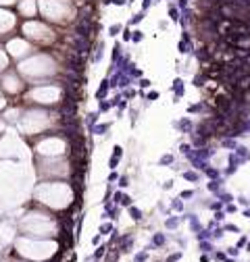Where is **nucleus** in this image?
Listing matches in <instances>:
<instances>
[{"mask_svg":"<svg viewBox=\"0 0 250 262\" xmlns=\"http://www.w3.org/2000/svg\"><path fill=\"white\" fill-rule=\"evenodd\" d=\"M129 214H131V218H133V221H140V218H142V210H140V208L129 206Z\"/></svg>","mask_w":250,"mask_h":262,"instance_id":"obj_7","label":"nucleus"},{"mask_svg":"<svg viewBox=\"0 0 250 262\" xmlns=\"http://www.w3.org/2000/svg\"><path fill=\"white\" fill-rule=\"evenodd\" d=\"M131 40H133V42H136V44H138V42H142V40H144V31H140V29H136V31H133V33H131Z\"/></svg>","mask_w":250,"mask_h":262,"instance_id":"obj_10","label":"nucleus"},{"mask_svg":"<svg viewBox=\"0 0 250 262\" xmlns=\"http://www.w3.org/2000/svg\"><path fill=\"white\" fill-rule=\"evenodd\" d=\"M194 191H181V198H192Z\"/></svg>","mask_w":250,"mask_h":262,"instance_id":"obj_30","label":"nucleus"},{"mask_svg":"<svg viewBox=\"0 0 250 262\" xmlns=\"http://www.w3.org/2000/svg\"><path fill=\"white\" fill-rule=\"evenodd\" d=\"M223 146H227V148H236V142H234V139H223Z\"/></svg>","mask_w":250,"mask_h":262,"instance_id":"obj_25","label":"nucleus"},{"mask_svg":"<svg viewBox=\"0 0 250 262\" xmlns=\"http://www.w3.org/2000/svg\"><path fill=\"white\" fill-rule=\"evenodd\" d=\"M187 4H190V0H177V8H179V11H185Z\"/></svg>","mask_w":250,"mask_h":262,"instance_id":"obj_14","label":"nucleus"},{"mask_svg":"<svg viewBox=\"0 0 250 262\" xmlns=\"http://www.w3.org/2000/svg\"><path fill=\"white\" fill-rule=\"evenodd\" d=\"M179 150H181V154H185V156H190V154H192V148L187 146V144H181V146H179Z\"/></svg>","mask_w":250,"mask_h":262,"instance_id":"obj_12","label":"nucleus"},{"mask_svg":"<svg viewBox=\"0 0 250 262\" xmlns=\"http://www.w3.org/2000/svg\"><path fill=\"white\" fill-rule=\"evenodd\" d=\"M236 154H238V156H242V160H248V158H250L248 148H244V146H238V148H236Z\"/></svg>","mask_w":250,"mask_h":262,"instance_id":"obj_5","label":"nucleus"},{"mask_svg":"<svg viewBox=\"0 0 250 262\" xmlns=\"http://www.w3.org/2000/svg\"><path fill=\"white\" fill-rule=\"evenodd\" d=\"M131 75H136V77H140V75H142V71H140V69H131Z\"/></svg>","mask_w":250,"mask_h":262,"instance_id":"obj_34","label":"nucleus"},{"mask_svg":"<svg viewBox=\"0 0 250 262\" xmlns=\"http://www.w3.org/2000/svg\"><path fill=\"white\" fill-rule=\"evenodd\" d=\"M163 241H165V237H163L160 233H156V235H154V243H156V246H163Z\"/></svg>","mask_w":250,"mask_h":262,"instance_id":"obj_21","label":"nucleus"},{"mask_svg":"<svg viewBox=\"0 0 250 262\" xmlns=\"http://www.w3.org/2000/svg\"><path fill=\"white\" fill-rule=\"evenodd\" d=\"M204 77H207V75H196V77H194V85H196V87H202V85H204Z\"/></svg>","mask_w":250,"mask_h":262,"instance_id":"obj_11","label":"nucleus"},{"mask_svg":"<svg viewBox=\"0 0 250 262\" xmlns=\"http://www.w3.org/2000/svg\"><path fill=\"white\" fill-rule=\"evenodd\" d=\"M121 204H123V206H131V198H129V196H123V198H121Z\"/></svg>","mask_w":250,"mask_h":262,"instance_id":"obj_24","label":"nucleus"},{"mask_svg":"<svg viewBox=\"0 0 250 262\" xmlns=\"http://www.w3.org/2000/svg\"><path fill=\"white\" fill-rule=\"evenodd\" d=\"M156 98H158V92H150V94L146 96V100H148V102H152V100H156Z\"/></svg>","mask_w":250,"mask_h":262,"instance_id":"obj_23","label":"nucleus"},{"mask_svg":"<svg viewBox=\"0 0 250 262\" xmlns=\"http://www.w3.org/2000/svg\"><path fill=\"white\" fill-rule=\"evenodd\" d=\"M140 85H142V87H150V81H148V79H142Z\"/></svg>","mask_w":250,"mask_h":262,"instance_id":"obj_31","label":"nucleus"},{"mask_svg":"<svg viewBox=\"0 0 250 262\" xmlns=\"http://www.w3.org/2000/svg\"><path fill=\"white\" fill-rule=\"evenodd\" d=\"M183 177H185V179H190V181H196V179H198V175L192 173V171H185V173H183Z\"/></svg>","mask_w":250,"mask_h":262,"instance_id":"obj_16","label":"nucleus"},{"mask_svg":"<svg viewBox=\"0 0 250 262\" xmlns=\"http://www.w3.org/2000/svg\"><path fill=\"white\" fill-rule=\"evenodd\" d=\"M173 208H177V210H181V202H179V200H175V202H173Z\"/></svg>","mask_w":250,"mask_h":262,"instance_id":"obj_32","label":"nucleus"},{"mask_svg":"<svg viewBox=\"0 0 250 262\" xmlns=\"http://www.w3.org/2000/svg\"><path fill=\"white\" fill-rule=\"evenodd\" d=\"M171 162H173V156H169V154L160 158V164H171Z\"/></svg>","mask_w":250,"mask_h":262,"instance_id":"obj_22","label":"nucleus"},{"mask_svg":"<svg viewBox=\"0 0 250 262\" xmlns=\"http://www.w3.org/2000/svg\"><path fill=\"white\" fill-rule=\"evenodd\" d=\"M169 17H171V21H177V23H179L181 11H179V8H175V6H171V8H169Z\"/></svg>","mask_w":250,"mask_h":262,"instance_id":"obj_6","label":"nucleus"},{"mask_svg":"<svg viewBox=\"0 0 250 262\" xmlns=\"http://www.w3.org/2000/svg\"><path fill=\"white\" fill-rule=\"evenodd\" d=\"M121 154H123V150H121L119 146H115V148H113V158H117V160H119V158H121Z\"/></svg>","mask_w":250,"mask_h":262,"instance_id":"obj_15","label":"nucleus"},{"mask_svg":"<svg viewBox=\"0 0 250 262\" xmlns=\"http://www.w3.org/2000/svg\"><path fill=\"white\" fill-rule=\"evenodd\" d=\"M123 40H125V42L131 40V29H125V31H123Z\"/></svg>","mask_w":250,"mask_h":262,"instance_id":"obj_26","label":"nucleus"},{"mask_svg":"<svg viewBox=\"0 0 250 262\" xmlns=\"http://www.w3.org/2000/svg\"><path fill=\"white\" fill-rule=\"evenodd\" d=\"M213 104H215L217 112H221V115L227 117L229 112H231V106H234V100H231L229 96H225V94H217L215 100H213Z\"/></svg>","mask_w":250,"mask_h":262,"instance_id":"obj_1","label":"nucleus"},{"mask_svg":"<svg viewBox=\"0 0 250 262\" xmlns=\"http://www.w3.org/2000/svg\"><path fill=\"white\" fill-rule=\"evenodd\" d=\"M177 129H181V131H190L192 129V123L187 119H183V121H179V123H177Z\"/></svg>","mask_w":250,"mask_h":262,"instance_id":"obj_8","label":"nucleus"},{"mask_svg":"<svg viewBox=\"0 0 250 262\" xmlns=\"http://www.w3.org/2000/svg\"><path fill=\"white\" fill-rule=\"evenodd\" d=\"M196 58L200 60V63H204V65H209L211 63V58H213V52L207 48V46H200V48H196Z\"/></svg>","mask_w":250,"mask_h":262,"instance_id":"obj_2","label":"nucleus"},{"mask_svg":"<svg viewBox=\"0 0 250 262\" xmlns=\"http://www.w3.org/2000/svg\"><path fill=\"white\" fill-rule=\"evenodd\" d=\"M209 189H211V191H219V181L213 179V181L209 183Z\"/></svg>","mask_w":250,"mask_h":262,"instance_id":"obj_17","label":"nucleus"},{"mask_svg":"<svg viewBox=\"0 0 250 262\" xmlns=\"http://www.w3.org/2000/svg\"><path fill=\"white\" fill-rule=\"evenodd\" d=\"M207 175H209L211 179H219V171H215V169H209V167H207Z\"/></svg>","mask_w":250,"mask_h":262,"instance_id":"obj_13","label":"nucleus"},{"mask_svg":"<svg viewBox=\"0 0 250 262\" xmlns=\"http://www.w3.org/2000/svg\"><path fill=\"white\" fill-rule=\"evenodd\" d=\"M119 54H121V46H119V44H115V48H113V58L117 60V58H119Z\"/></svg>","mask_w":250,"mask_h":262,"instance_id":"obj_18","label":"nucleus"},{"mask_svg":"<svg viewBox=\"0 0 250 262\" xmlns=\"http://www.w3.org/2000/svg\"><path fill=\"white\" fill-rule=\"evenodd\" d=\"M213 237H217V239H221V237H223V231H221V229H217L215 233H213Z\"/></svg>","mask_w":250,"mask_h":262,"instance_id":"obj_28","label":"nucleus"},{"mask_svg":"<svg viewBox=\"0 0 250 262\" xmlns=\"http://www.w3.org/2000/svg\"><path fill=\"white\" fill-rule=\"evenodd\" d=\"M113 4H117V6H123V4H127V0H113Z\"/></svg>","mask_w":250,"mask_h":262,"instance_id":"obj_29","label":"nucleus"},{"mask_svg":"<svg viewBox=\"0 0 250 262\" xmlns=\"http://www.w3.org/2000/svg\"><path fill=\"white\" fill-rule=\"evenodd\" d=\"M173 90H175V96L179 98V96L183 94V81H181V79H175V81H173Z\"/></svg>","mask_w":250,"mask_h":262,"instance_id":"obj_4","label":"nucleus"},{"mask_svg":"<svg viewBox=\"0 0 250 262\" xmlns=\"http://www.w3.org/2000/svg\"><path fill=\"white\" fill-rule=\"evenodd\" d=\"M109 31H111V36H117V33H121V25H113Z\"/></svg>","mask_w":250,"mask_h":262,"instance_id":"obj_20","label":"nucleus"},{"mask_svg":"<svg viewBox=\"0 0 250 262\" xmlns=\"http://www.w3.org/2000/svg\"><path fill=\"white\" fill-rule=\"evenodd\" d=\"M119 185H121V187H127V185H129V179H127V177H121Z\"/></svg>","mask_w":250,"mask_h":262,"instance_id":"obj_27","label":"nucleus"},{"mask_svg":"<svg viewBox=\"0 0 250 262\" xmlns=\"http://www.w3.org/2000/svg\"><path fill=\"white\" fill-rule=\"evenodd\" d=\"M238 164H240L238 156H236V154H229V169H227V173H229V175L236 173V171H238Z\"/></svg>","mask_w":250,"mask_h":262,"instance_id":"obj_3","label":"nucleus"},{"mask_svg":"<svg viewBox=\"0 0 250 262\" xmlns=\"http://www.w3.org/2000/svg\"><path fill=\"white\" fill-rule=\"evenodd\" d=\"M225 229H227V231H234V233H236V231H238V227H236V225H227Z\"/></svg>","mask_w":250,"mask_h":262,"instance_id":"obj_33","label":"nucleus"},{"mask_svg":"<svg viewBox=\"0 0 250 262\" xmlns=\"http://www.w3.org/2000/svg\"><path fill=\"white\" fill-rule=\"evenodd\" d=\"M152 4H154V2H152V0H144V2H142V11H144V13H146V11H148V8H150V6H152Z\"/></svg>","mask_w":250,"mask_h":262,"instance_id":"obj_19","label":"nucleus"},{"mask_svg":"<svg viewBox=\"0 0 250 262\" xmlns=\"http://www.w3.org/2000/svg\"><path fill=\"white\" fill-rule=\"evenodd\" d=\"M167 225H169V227H175V225H177V221H175V218H171V221H167Z\"/></svg>","mask_w":250,"mask_h":262,"instance_id":"obj_35","label":"nucleus"},{"mask_svg":"<svg viewBox=\"0 0 250 262\" xmlns=\"http://www.w3.org/2000/svg\"><path fill=\"white\" fill-rule=\"evenodd\" d=\"M244 216H246V218H250V210H244Z\"/></svg>","mask_w":250,"mask_h":262,"instance_id":"obj_36","label":"nucleus"},{"mask_svg":"<svg viewBox=\"0 0 250 262\" xmlns=\"http://www.w3.org/2000/svg\"><path fill=\"white\" fill-rule=\"evenodd\" d=\"M142 21H144V11H142V13H136V15L131 17L129 23H131V25H138V23H142Z\"/></svg>","mask_w":250,"mask_h":262,"instance_id":"obj_9","label":"nucleus"}]
</instances>
